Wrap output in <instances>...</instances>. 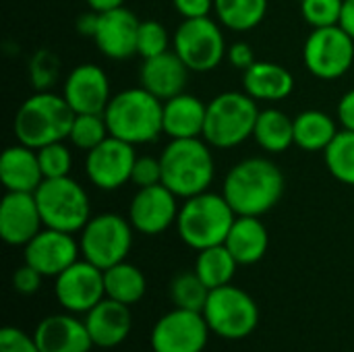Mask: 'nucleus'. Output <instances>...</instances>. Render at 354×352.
Listing matches in <instances>:
<instances>
[{
    "mask_svg": "<svg viewBox=\"0 0 354 352\" xmlns=\"http://www.w3.org/2000/svg\"><path fill=\"white\" fill-rule=\"evenodd\" d=\"M85 2L95 12H106V10H114V8L124 6V0H85Z\"/></svg>",
    "mask_w": 354,
    "mask_h": 352,
    "instance_id": "47",
    "label": "nucleus"
},
{
    "mask_svg": "<svg viewBox=\"0 0 354 352\" xmlns=\"http://www.w3.org/2000/svg\"><path fill=\"white\" fill-rule=\"evenodd\" d=\"M81 247L71 232L44 228L25 245V263L41 276H60L79 259Z\"/></svg>",
    "mask_w": 354,
    "mask_h": 352,
    "instance_id": "16",
    "label": "nucleus"
},
{
    "mask_svg": "<svg viewBox=\"0 0 354 352\" xmlns=\"http://www.w3.org/2000/svg\"><path fill=\"white\" fill-rule=\"evenodd\" d=\"M342 10L344 0H301V12L313 29L340 25Z\"/></svg>",
    "mask_w": 354,
    "mask_h": 352,
    "instance_id": "36",
    "label": "nucleus"
},
{
    "mask_svg": "<svg viewBox=\"0 0 354 352\" xmlns=\"http://www.w3.org/2000/svg\"><path fill=\"white\" fill-rule=\"evenodd\" d=\"M224 245L239 266H253L263 259L270 245V234L257 216H236Z\"/></svg>",
    "mask_w": 354,
    "mask_h": 352,
    "instance_id": "26",
    "label": "nucleus"
},
{
    "mask_svg": "<svg viewBox=\"0 0 354 352\" xmlns=\"http://www.w3.org/2000/svg\"><path fill=\"white\" fill-rule=\"evenodd\" d=\"M133 224L118 214H100L89 218L81 230L83 259L91 261L100 270H108L127 259L133 247Z\"/></svg>",
    "mask_w": 354,
    "mask_h": 352,
    "instance_id": "9",
    "label": "nucleus"
},
{
    "mask_svg": "<svg viewBox=\"0 0 354 352\" xmlns=\"http://www.w3.org/2000/svg\"><path fill=\"white\" fill-rule=\"evenodd\" d=\"M85 326L93 346L114 349L129 338L133 328V313L129 305L106 297L85 313Z\"/></svg>",
    "mask_w": 354,
    "mask_h": 352,
    "instance_id": "20",
    "label": "nucleus"
},
{
    "mask_svg": "<svg viewBox=\"0 0 354 352\" xmlns=\"http://www.w3.org/2000/svg\"><path fill=\"white\" fill-rule=\"evenodd\" d=\"M226 58H228V62L234 68H241V71H247L253 62H257L255 60V54H253V48L249 44H245V41L232 44L228 48V52H226Z\"/></svg>",
    "mask_w": 354,
    "mask_h": 352,
    "instance_id": "43",
    "label": "nucleus"
},
{
    "mask_svg": "<svg viewBox=\"0 0 354 352\" xmlns=\"http://www.w3.org/2000/svg\"><path fill=\"white\" fill-rule=\"evenodd\" d=\"M176 199L178 197L162 183L139 189L129 207V220L133 228L149 237H156L168 230L172 224H176V218L180 212Z\"/></svg>",
    "mask_w": 354,
    "mask_h": 352,
    "instance_id": "15",
    "label": "nucleus"
},
{
    "mask_svg": "<svg viewBox=\"0 0 354 352\" xmlns=\"http://www.w3.org/2000/svg\"><path fill=\"white\" fill-rule=\"evenodd\" d=\"M41 352H89L93 346L85 322L75 313H58L44 317L33 334Z\"/></svg>",
    "mask_w": 354,
    "mask_h": 352,
    "instance_id": "21",
    "label": "nucleus"
},
{
    "mask_svg": "<svg viewBox=\"0 0 354 352\" xmlns=\"http://www.w3.org/2000/svg\"><path fill=\"white\" fill-rule=\"evenodd\" d=\"M139 23L141 21L124 6L100 12L93 41L104 56L112 60H127L137 54Z\"/></svg>",
    "mask_w": 354,
    "mask_h": 352,
    "instance_id": "19",
    "label": "nucleus"
},
{
    "mask_svg": "<svg viewBox=\"0 0 354 352\" xmlns=\"http://www.w3.org/2000/svg\"><path fill=\"white\" fill-rule=\"evenodd\" d=\"M338 120L344 129L354 131V89L346 91L338 102Z\"/></svg>",
    "mask_w": 354,
    "mask_h": 352,
    "instance_id": "44",
    "label": "nucleus"
},
{
    "mask_svg": "<svg viewBox=\"0 0 354 352\" xmlns=\"http://www.w3.org/2000/svg\"><path fill=\"white\" fill-rule=\"evenodd\" d=\"M44 226L33 193L8 191L0 203V234L12 247H25Z\"/></svg>",
    "mask_w": 354,
    "mask_h": 352,
    "instance_id": "18",
    "label": "nucleus"
},
{
    "mask_svg": "<svg viewBox=\"0 0 354 352\" xmlns=\"http://www.w3.org/2000/svg\"><path fill=\"white\" fill-rule=\"evenodd\" d=\"M75 120V110L64 95L48 91H35L29 95L15 116V135L19 143L39 149L44 145L68 139Z\"/></svg>",
    "mask_w": 354,
    "mask_h": 352,
    "instance_id": "4",
    "label": "nucleus"
},
{
    "mask_svg": "<svg viewBox=\"0 0 354 352\" xmlns=\"http://www.w3.org/2000/svg\"><path fill=\"white\" fill-rule=\"evenodd\" d=\"M207 104L191 93H178L164 102V133L170 139H193L203 135Z\"/></svg>",
    "mask_w": 354,
    "mask_h": 352,
    "instance_id": "25",
    "label": "nucleus"
},
{
    "mask_svg": "<svg viewBox=\"0 0 354 352\" xmlns=\"http://www.w3.org/2000/svg\"><path fill=\"white\" fill-rule=\"evenodd\" d=\"M108 137H110V131H108L104 114H75V120L68 133V139L75 147L83 151H91Z\"/></svg>",
    "mask_w": 354,
    "mask_h": 352,
    "instance_id": "34",
    "label": "nucleus"
},
{
    "mask_svg": "<svg viewBox=\"0 0 354 352\" xmlns=\"http://www.w3.org/2000/svg\"><path fill=\"white\" fill-rule=\"evenodd\" d=\"M0 352H41L35 338L27 336L23 330L6 326L0 332Z\"/></svg>",
    "mask_w": 354,
    "mask_h": 352,
    "instance_id": "40",
    "label": "nucleus"
},
{
    "mask_svg": "<svg viewBox=\"0 0 354 352\" xmlns=\"http://www.w3.org/2000/svg\"><path fill=\"white\" fill-rule=\"evenodd\" d=\"M284 193V174L268 158H247L224 178L222 195L236 216H263Z\"/></svg>",
    "mask_w": 354,
    "mask_h": 352,
    "instance_id": "1",
    "label": "nucleus"
},
{
    "mask_svg": "<svg viewBox=\"0 0 354 352\" xmlns=\"http://www.w3.org/2000/svg\"><path fill=\"white\" fill-rule=\"evenodd\" d=\"M214 8L224 27L232 31H251L266 19L268 0H216Z\"/></svg>",
    "mask_w": 354,
    "mask_h": 352,
    "instance_id": "31",
    "label": "nucleus"
},
{
    "mask_svg": "<svg viewBox=\"0 0 354 352\" xmlns=\"http://www.w3.org/2000/svg\"><path fill=\"white\" fill-rule=\"evenodd\" d=\"M236 268L239 263L226 245H216V247H207L199 251L197 261H195V272L209 290L230 284Z\"/></svg>",
    "mask_w": 354,
    "mask_h": 352,
    "instance_id": "30",
    "label": "nucleus"
},
{
    "mask_svg": "<svg viewBox=\"0 0 354 352\" xmlns=\"http://www.w3.org/2000/svg\"><path fill=\"white\" fill-rule=\"evenodd\" d=\"M340 25L344 27V31L354 39V0H344V10H342Z\"/></svg>",
    "mask_w": 354,
    "mask_h": 352,
    "instance_id": "46",
    "label": "nucleus"
},
{
    "mask_svg": "<svg viewBox=\"0 0 354 352\" xmlns=\"http://www.w3.org/2000/svg\"><path fill=\"white\" fill-rule=\"evenodd\" d=\"M160 162L162 185H166L176 197L189 199L205 193L214 180V154L199 137L170 139L160 156Z\"/></svg>",
    "mask_w": 354,
    "mask_h": 352,
    "instance_id": "3",
    "label": "nucleus"
},
{
    "mask_svg": "<svg viewBox=\"0 0 354 352\" xmlns=\"http://www.w3.org/2000/svg\"><path fill=\"white\" fill-rule=\"evenodd\" d=\"M209 330L228 340H241L255 332L259 309L253 297L232 284L214 288L203 309Z\"/></svg>",
    "mask_w": 354,
    "mask_h": 352,
    "instance_id": "8",
    "label": "nucleus"
},
{
    "mask_svg": "<svg viewBox=\"0 0 354 352\" xmlns=\"http://www.w3.org/2000/svg\"><path fill=\"white\" fill-rule=\"evenodd\" d=\"M303 60L313 77L324 81L340 79L353 66L354 39L342 25L317 27L305 41Z\"/></svg>",
    "mask_w": 354,
    "mask_h": 352,
    "instance_id": "11",
    "label": "nucleus"
},
{
    "mask_svg": "<svg viewBox=\"0 0 354 352\" xmlns=\"http://www.w3.org/2000/svg\"><path fill=\"white\" fill-rule=\"evenodd\" d=\"M259 116L257 102L245 91H224L207 104L203 139L218 149H230L247 141Z\"/></svg>",
    "mask_w": 354,
    "mask_h": 352,
    "instance_id": "6",
    "label": "nucleus"
},
{
    "mask_svg": "<svg viewBox=\"0 0 354 352\" xmlns=\"http://www.w3.org/2000/svg\"><path fill=\"white\" fill-rule=\"evenodd\" d=\"M104 118L112 137L131 145L151 143L164 133V102L145 87H131L112 95Z\"/></svg>",
    "mask_w": 354,
    "mask_h": 352,
    "instance_id": "2",
    "label": "nucleus"
},
{
    "mask_svg": "<svg viewBox=\"0 0 354 352\" xmlns=\"http://www.w3.org/2000/svg\"><path fill=\"white\" fill-rule=\"evenodd\" d=\"M0 178L6 191L35 193L44 183V172L39 166L37 149L23 143L6 147L0 158Z\"/></svg>",
    "mask_w": 354,
    "mask_h": 352,
    "instance_id": "23",
    "label": "nucleus"
},
{
    "mask_svg": "<svg viewBox=\"0 0 354 352\" xmlns=\"http://www.w3.org/2000/svg\"><path fill=\"white\" fill-rule=\"evenodd\" d=\"M97 21H100V12L91 10L89 12H81L75 21V29L79 35H85V37H93L95 35V29H97Z\"/></svg>",
    "mask_w": 354,
    "mask_h": 352,
    "instance_id": "45",
    "label": "nucleus"
},
{
    "mask_svg": "<svg viewBox=\"0 0 354 352\" xmlns=\"http://www.w3.org/2000/svg\"><path fill=\"white\" fill-rule=\"evenodd\" d=\"M209 288L205 286V282L197 276V272H180L174 276L172 284H170V297L172 303L178 309H187V311H197L203 313L205 303L209 299Z\"/></svg>",
    "mask_w": 354,
    "mask_h": 352,
    "instance_id": "33",
    "label": "nucleus"
},
{
    "mask_svg": "<svg viewBox=\"0 0 354 352\" xmlns=\"http://www.w3.org/2000/svg\"><path fill=\"white\" fill-rule=\"evenodd\" d=\"M189 77V66L180 60L176 52H164L153 58H145L139 81L149 93L160 98L162 102L185 91Z\"/></svg>",
    "mask_w": 354,
    "mask_h": 352,
    "instance_id": "22",
    "label": "nucleus"
},
{
    "mask_svg": "<svg viewBox=\"0 0 354 352\" xmlns=\"http://www.w3.org/2000/svg\"><path fill=\"white\" fill-rule=\"evenodd\" d=\"M216 0H172L176 12L183 19H199L209 17V10L214 8Z\"/></svg>",
    "mask_w": 354,
    "mask_h": 352,
    "instance_id": "42",
    "label": "nucleus"
},
{
    "mask_svg": "<svg viewBox=\"0 0 354 352\" xmlns=\"http://www.w3.org/2000/svg\"><path fill=\"white\" fill-rule=\"evenodd\" d=\"M104 286H106L108 299H114L131 307L143 299L147 290V280L137 266L120 261L104 270Z\"/></svg>",
    "mask_w": 354,
    "mask_h": 352,
    "instance_id": "29",
    "label": "nucleus"
},
{
    "mask_svg": "<svg viewBox=\"0 0 354 352\" xmlns=\"http://www.w3.org/2000/svg\"><path fill=\"white\" fill-rule=\"evenodd\" d=\"M168 44H170V33H168V29H166L160 21L149 19V21H141V23H139L137 54H139L143 60L168 52Z\"/></svg>",
    "mask_w": 354,
    "mask_h": 352,
    "instance_id": "35",
    "label": "nucleus"
},
{
    "mask_svg": "<svg viewBox=\"0 0 354 352\" xmlns=\"http://www.w3.org/2000/svg\"><path fill=\"white\" fill-rule=\"evenodd\" d=\"M209 332L203 313L176 307L153 326L151 349L153 352H203Z\"/></svg>",
    "mask_w": 354,
    "mask_h": 352,
    "instance_id": "12",
    "label": "nucleus"
},
{
    "mask_svg": "<svg viewBox=\"0 0 354 352\" xmlns=\"http://www.w3.org/2000/svg\"><path fill=\"white\" fill-rule=\"evenodd\" d=\"M37 158H39V166L44 172V178H62L68 176L71 166H73V156L71 149L62 143H50L37 149Z\"/></svg>",
    "mask_w": 354,
    "mask_h": 352,
    "instance_id": "38",
    "label": "nucleus"
},
{
    "mask_svg": "<svg viewBox=\"0 0 354 352\" xmlns=\"http://www.w3.org/2000/svg\"><path fill=\"white\" fill-rule=\"evenodd\" d=\"M336 135V122L322 110H305L295 116V145L305 151H326Z\"/></svg>",
    "mask_w": 354,
    "mask_h": 352,
    "instance_id": "28",
    "label": "nucleus"
},
{
    "mask_svg": "<svg viewBox=\"0 0 354 352\" xmlns=\"http://www.w3.org/2000/svg\"><path fill=\"white\" fill-rule=\"evenodd\" d=\"M324 160L336 180L354 187V131H338V135L326 147Z\"/></svg>",
    "mask_w": 354,
    "mask_h": 352,
    "instance_id": "32",
    "label": "nucleus"
},
{
    "mask_svg": "<svg viewBox=\"0 0 354 352\" xmlns=\"http://www.w3.org/2000/svg\"><path fill=\"white\" fill-rule=\"evenodd\" d=\"M54 293L60 307L68 313H87L102 299H106L104 270L87 259H77L71 268L56 276Z\"/></svg>",
    "mask_w": 354,
    "mask_h": 352,
    "instance_id": "14",
    "label": "nucleus"
},
{
    "mask_svg": "<svg viewBox=\"0 0 354 352\" xmlns=\"http://www.w3.org/2000/svg\"><path fill=\"white\" fill-rule=\"evenodd\" d=\"M234 220L236 214L226 197L205 191L185 199L176 218V228L187 247L203 251L207 247L224 245Z\"/></svg>",
    "mask_w": 354,
    "mask_h": 352,
    "instance_id": "5",
    "label": "nucleus"
},
{
    "mask_svg": "<svg viewBox=\"0 0 354 352\" xmlns=\"http://www.w3.org/2000/svg\"><path fill=\"white\" fill-rule=\"evenodd\" d=\"M135 160V145L110 135L97 147L87 151L85 172L93 187L102 191H116L131 180Z\"/></svg>",
    "mask_w": 354,
    "mask_h": 352,
    "instance_id": "13",
    "label": "nucleus"
},
{
    "mask_svg": "<svg viewBox=\"0 0 354 352\" xmlns=\"http://www.w3.org/2000/svg\"><path fill=\"white\" fill-rule=\"evenodd\" d=\"M41 274L35 270V268H31V266H21L15 274H12V286H15V290L19 293V295H25V297H29V295H35L37 290H39V286H41Z\"/></svg>",
    "mask_w": 354,
    "mask_h": 352,
    "instance_id": "41",
    "label": "nucleus"
},
{
    "mask_svg": "<svg viewBox=\"0 0 354 352\" xmlns=\"http://www.w3.org/2000/svg\"><path fill=\"white\" fill-rule=\"evenodd\" d=\"M131 183L137 185L139 189L160 185L162 183V162H160V158H151V156L137 158L135 166H133Z\"/></svg>",
    "mask_w": 354,
    "mask_h": 352,
    "instance_id": "39",
    "label": "nucleus"
},
{
    "mask_svg": "<svg viewBox=\"0 0 354 352\" xmlns=\"http://www.w3.org/2000/svg\"><path fill=\"white\" fill-rule=\"evenodd\" d=\"M44 226L62 232H81L89 222V197L83 187L71 178H44L33 193Z\"/></svg>",
    "mask_w": 354,
    "mask_h": 352,
    "instance_id": "7",
    "label": "nucleus"
},
{
    "mask_svg": "<svg viewBox=\"0 0 354 352\" xmlns=\"http://www.w3.org/2000/svg\"><path fill=\"white\" fill-rule=\"evenodd\" d=\"M243 87L255 102H280L295 89L292 73L278 62H253L243 71Z\"/></svg>",
    "mask_w": 354,
    "mask_h": 352,
    "instance_id": "24",
    "label": "nucleus"
},
{
    "mask_svg": "<svg viewBox=\"0 0 354 352\" xmlns=\"http://www.w3.org/2000/svg\"><path fill=\"white\" fill-rule=\"evenodd\" d=\"M174 52L195 73L214 71L228 52L220 25L209 17L183 19L172 37Z\"/></svg>",
    "mask_w": 354,
    "mask_h": 352,
    "instance_id": "10",
    "label": "nucleus"
},
{
    "mask_svg": "<svg viewBox=\"0 0 354 352\" xmlns=\"http://www.w3.org/2000/svg\"><path fill=\"white\" fill-rule=\"evenodd\" d=\"M60 71V60L52 50H37L29 60V79L37 91H48Z\"/></svg>",
    "mask_w": 354,
    "mask_h": 352,
    "instance_id": "37",
    "label": "nucleus"
},
{
    "mask_svg": "<svg viewBox=\"0 0 354 352\" xmlns=\"http://www.w3.org/2000/svg\"><path fill=\"white\" fill-rule=\"evenodd\" d=\"M62 95L75 114H104L112 100L108 75L97 64H79L68 73Z\"/></svg>",
    "mask_w": 354,
    "mask_h": 352,
    "instance_id": "17",
    "label": "nucleus"
},
{
    "mask_svg": "<svg viewBox=\"0 0 354 352\" xmlns=\"http://www.w3.org/2000/svg\"><path fill=\"white\" fill-rule=\"evenodd\" d=\"M253 137L261 149L270 154H282L295 145V118L276 108L259 110Z\"/></svg>",
    "mask_w": 354,
    "mask_h": 352,
    "instance_id": "27",
    "label": "nucleus"
}]
</instances>
